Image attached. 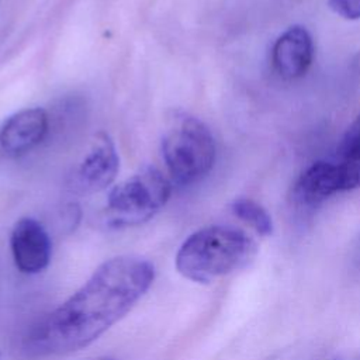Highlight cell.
Segmentation results:
<instances>
[{
	"label": "cell",
	"instance_id": "1",
	"mask_svg": "<svg viewBox=\"0 0 360 360\" xmlns=\"http://www.w3.org/2000/svg\"><path fill=\"white\" fill-rule=\"evenodd\" d=\"M155 278L153 264L138 256L101 263L89 280L31 332L28 352L56 356L77 352L125 316Z\"/></svg>",
	"mask_w": 360,
	"mask_h": 360
},
{
	"label": "cell",
	"instance_id": "2",
	"mask_svg": "<svg viewBox=\"0 0 360 360\" xmlns=\"http://www.w3.org/2000/svg\"><path fill=\"white\" fill-rule=\"evenodd\" d=\"M257 253L256 242L243 231L211 225L191 233L176 255L177 271L195 283H211L248 266Z\"/></svg>",
	"mask_w": 360,
	"mask_h": 360
},
{
	"label": "cell",
	"instance_id": "3",
	"mask_svg": "<svg viewBox=\"0 0 360 360\" xmlns=\"http://www.w3.org/2000/svg\"><path fill=\"white\" fill-rule=\"evenodd\" d=\"M160 149L170 181L179 186L193 184L207 176L217 153L210 128L180 110L167 118Z\"/></svg>",
	"mask_w": 360,
	"mask_h": 360
},
{
	"label": "cell",
	"instance_id": "4",
	"mask_svg": "<svg viewBox=\"0 0 360 360\" xmlns=\"http://www.w3.org/2000/svg\"><path fill=\"white\" fill-rule=\"evenodd\" d=\"M172 194V181L156 167L145 166L114 186L104 210L110 228L141 225L158 214Z\"/></svg>",
	"mask_w": 360,
	"mask_h": 360
},
{
	"label": "cell",
	"instance_id": "5",
	"mask_svg": "<svg viewBox=\"0 0 360 360\" xmlns=\"http://www.w3.org/2000/svg\"><path fill=\"white\" fill-rule=\"evenodd\" d=\"M357 187H360V155L339 158L336 162L312 163L300 176L294 193L301 202L314 204Z\"/></svg>",
	"mask_w": 360,
	"mask_h": 360
},
{
	"label": "cell",
	"instance_id": "6",
	"mask_svg": "<svg viewBox=\"0 0 360 360\" xmlns=\"http://www.w3.org/2000/svg\"><path fill=\"white\" fill-rule=\"evenodd\" d=\"M120 170V158L108 134L100 131L93 138L73 174V188L79 193H98L111 186Z\"/></svg>",
	"mask_w": 360,
	"mask_h": 360
},
{
	"label": "cell",
	"instance_id": "7",
	"mask_svg": "<svg viewBox=\"0 0 360 360\" xmlns=\"http://www.w3.org/2000/svg\"><path fill=\"white\" fill-rule=\"evenodd\" d=\"M10 246L20 271L35 274L46 269L51 260V238L46 229L34 218L18 219L11 231Z\"/></svg>",
	"mask_w": 360,
	"mask_h": 360
},
{
	"label": "cell",
	"instance_id": "8",
	"mask_svg": "<svg viewBox=\"0 0 360 360\" xmlns=\"http://www.w3.org/2000/svg\"><path fill=\"white\" fill-rule=\"evenodd\" d=\"M48 129L49 117L44 108L20 110L0 127V148L11 156L24 155L44 141Z\"/></svg>",
	"mask_w": 360,
	"mask_h": 360
},
{
	"label": "cell",
	"instance_id": "9",
	"mask_svg": "<svg viewBox=\"0 0 360 360\" xmlns=\"http://www.w3.org/2000/svg\"><path fill=\"white\" fill-rule=\"evenodd\" d=\"M314 59V41L302 25H292L284 31L273 45L271 62L283 79H298L309 69Z\"/></svg>",
	"mask_w": 360,
	"mask_h": 360
},
{
	"label": "cell",
	"instance_id": "10",
	"mask_svg": "<svg viewBox=\"0 0 360 360\" xmlns=\"http://www.w3.org/2000/svg\"><path fill=\"white\" fill-rule=\"evenodd\" d=\"M232 212L259 235L269 236L273 233V221L270 214L255 200L240 197L231 202Z\"/></svg>",
	"mask_w": 360,
	"mask_h": 360
},
{
	"label": "cell",
	"instance_id": "11",
	"mask_svg": "<svg viewBox=\"0 0 360 360\" xmlns=\"http://www.w3.org/2000/svg\"><path fill=\"white\" fill-rule=\"evenodd\" d=\"M360 155V114L346 129L339 146L338 158Z\"/></svg>",
	"mask_w": 360,
	"mask_h": 360
},
{
	"label": "cell",
	"instance_id": "12",
	"mask_svg": "<svg viewBox=\"0 0 360 360\" xmlns=\"http://www.w3.org/2000/svg\"><path fill=\"white\" fill-rule=\"evenodd\" d=\"M329 7L345 20L360 18V0H329Z\"/></svg>",
	"mask_w": 360,
	"mask_h": 360
},
{
	"label": "cell",
	"instance_id": "13",
	"mask_svg": "<svg viewBox=\"0 0 360 360\" xmlns=\"http://www.w3.org/2000/svg\"><path fill=\"white\" fill-rule=\"evenodd\" d=\"M91 360H115V359H111V357H97V359H91Z\"/></svg>",
	"mask_w": 360,
	"mask_h": 360
}]
</instances>
